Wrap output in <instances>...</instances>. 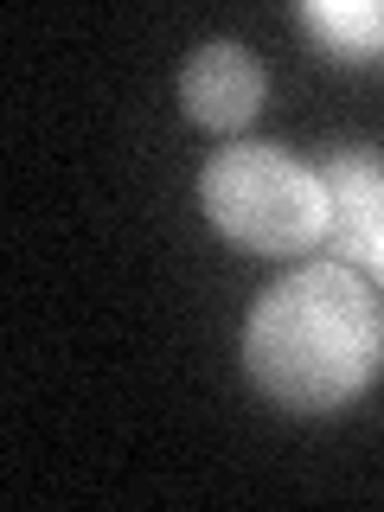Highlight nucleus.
<instances>
[{"mask_svg": "<svg viewBox=\"0 0 384 512\" xmlns=\"http://www.w3.org/2000/svg\"><path fill=\"white\" fill-rule=\"evenodd\" d=\"M384 365L378 288L346 263L288 269L244 320V372L269 404L295 416L346 410Z\"/></svg>", "mask_w": 384, "mask_h": 512, "instance_id": "f257e3e1", "label": "nucleus"}, {"mask_svg": "<svg viewBox=\"0 0 384 512\" xmlns=\"http://www.w3.org/2000/svg\"><path fill=\"white\" fill-rule=\"evenodd\" d=\"M199 205L231 244L263 256H301L327 237L320 173L269 141H231L224 154L205 160Z\"/></svg>", "mask_w": 384, "mask_h": 512, "instance_id": "f03ea898", "label": "nucleus"}, {"mask_svg": "<svg viewBox=\"0 0 384 512\" xmlns=\"http://www.w3.org/2000/svg\"><path fill=\"white\" fill-rule=\"evenodd\" d=\"M320 199H327V237L320 250L333 263L359 269L365 250L384 237V154L378 148H340L320 167Z\"/></svg>", "mask_w": 384, "mask_h": 512, "instance_id": "7ed1b4c3", "label": "nucleus"}, {"mask_svg": "<svg viewBox=\"0 0 384 512\" xmlns=\"http://www.w3.org/2000/svg\"><path fill=\"white\" fill-rule=\"evenodd\" d=\"M263 64H256V52H244L237 39H212L199 45V52L186 58L180 71V109L199 128H212V135H231V128H244L256 109H263Z\"/></svg>", "mask_w": 384, "mask_h": 512, "instance_id": "20e7f679", "label": "nucleus"}, {"mask_svg": "<svg viewBox=\"0 0 384 512\" xmlns=\"http://www.w3.org/2000/svg\"><path fill=\"white\" fill-rule=\"evenodd\" d=\"M301 32L340 64H384V0H308Z\"/></svg>", "mask_w": 384, "mask_h": 512, "instance_id": "39448f33", "label": "nucleus"}, {"mask_svg": "<svg viewBox=\"0 0 384 512\" xmlns=\"http://www.w3.org/2000/svg\"><path fill=\"white\" fill-rule=\"evenodd\" d=\"M365 269H372V288H384V237L365 250Z\"/></svg>", "mask_w": 384, "mask_h": 512, "instance_id": "423d86ee", "label": "nucleus"}]
</instances>
